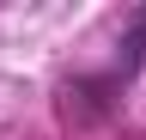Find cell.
Masks as SVG:
<instances>
[{"label": "cell", "mask_w": 146, "mask_h": 140, "mask_svg": "<svg viewBox=\"0 0 146 140\" xmlns=\"http://www.w3.org/2000/svg\"><path fill=\"white\" fill-rule=\"evenodd\" d=\"M140 67H146V6L128 12V25L116 37V55H110L104 67L61 79V98H55L61 104V122L67 128H98V122H110L128 104V85L140 79Z\"/></svg>", "instance_id": "cell-1"}]
</instances>
